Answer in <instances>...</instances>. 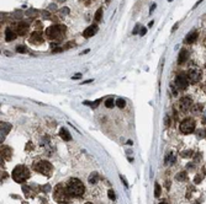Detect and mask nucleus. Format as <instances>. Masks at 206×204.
I'll return each instance as SVG.
<instances>
[{
    "label": "nucleus",
    "instance_id": "obj_1",
    "mask_svg": "<svg viewBox=\"0 0 206 204\" xmlns=\"http://www.w3.org/2000/svg\"><path fill=\"white\" fill-rule=\"evenodd\" d=\"M67 189L72 197H82L85 192V187L78 178H70L67 183Z\"/></svg>",
    "mask_w": 206,
    "mask_h": 204
},
{
    "label": "nucleus",
    "instance_id": "obj_2",
    "mask_svg": "<svg viewBox=\"0 0 206 204\" xmlns=\"http://www.w3.org/2000/svg\"><path fill=\"white\" fill-rule=\"evenodd\" d=\"M53 197H55V200H57L58 203H68L70 200V197L72 196L69 194L67 187H64L62 183H58L55 187Z\"/></svg>",
    "mask_w": 206,
    "mask_h": 204
},
{
    "label": "nucleus",
    "instance_id": "obj_3",
    "mask_svg": "<svg viewBox=\"0 0 206 204\" xmlns=\"http://www.w3.org/2000/svg\"><path fill=\"white\" fill-rule=\"evenodd\" d=\"M66 33V27L63 25H53L46 30V35L49 39H62Z\"/></svg>",
    "mask_w": 206,
    "mask_h": 204
},
{
    "label": "nucleus",
    "instance_id": "obj_4",
    "mask_svg": "<svg viewBox=\"0 0 206 204\" xmlns=\"http://www.w3.org/2000/svg\"><path fill=\"white\" fill-rule=\"evenodd\" d=\"M30 177V171L26 166L23 165H19L14 169V171H12V178H14V181H16L17 183H22L25 182L27 178Z\"/></svg>",
    "mask_w": 206,
    "mask_h": 204
},
{
    "label": "nucleus",
    "instance_id": "obj_5",
    "mask_svg": "<svg viewBox=\"0 0 206 204\" xmlns=\"http://www.w3.org/2000/svg\"><path fill=\"white\" fill-rule=\"evenodd\" d=\"M189 79H188V75L185 73H179L176 76H175V80H174V86L178 89V91H182V90H186L188 86H189Z\"/></svg>",
    "mask_w": 206,
    "mask_h": 204
},
{
    "label": "nucleus",
    "instance_id": "obj_6",
    "mask_svg": "<svg viewBox=\"0 0 206 204\" xmlns=\"http://www.w3.org/2000/svg\"><path fill=\"white\" fill-rule=\"evenodd\" d=\"M195 127H196V124H195V120L192 119V118H186V119H184L182 123H180V126H179V130L182 132L183 134H191V133H194V130H195Z\"/></svg>",
    "mask_w": 206,
    "mask_h": 204
},
{
    "label": "nucleus",
    "instance_id": "obj_7",
    "mask_svg": "<svg viewBox=\"0 0 206 204\" xmlns=\"http://www.w3.org/2000/svg\"><path fill=\"white\" fill-rule=\"evenodd\" d=\"M35 170L37 172H40V173L47 176V177H49V176L52 175L53 167H52V165H51L48 161H38L37 164L35 165Z\"/></svg>",
    "mask_w": 206,
    "mask_h": 204
},
{
    "label": "nucleus",
    "instance_id": "obj_8",
    "mask_svg": "<svg viewBox=\"0 0 206 204\" xmlns=\"http://www.w3.org/2000/svg\"><path fill=\"white\" fill-rule=\"evenodd\" d=\"M186 75H188V79H189V83L195 85L200 81V79L202 76V72L199 69V68H190V69L188 70V73H186Z\"/></svg>",
    "mask_w": 206,
    "mask_h": 204
},
{
    "label": "nucleus",
    "instance_id": "obj_9",
    "mask_svg": "<svg viewBox=\"0 0 206 204\" xmlns=\"http://www.w3.org/2000/svg\"><path fill=\"white\" fill-rule=\"evenodd\" d=\"M191 106H192V100L189 96H184V97L180 99V101H179V110L182 111L183 113H186L191 108Z\"/></svg>",
    "mask_w": 206,
    "mask_h": 204
},
{
    "label": "nucleus",
    "instance_id": "obj_10",
    "mask_svg": "<svg viewBox=\"0 0 206 204\" xmlns=\"http://www.w3.org/2000/svg\"><path fill=\"white\" fill-rule=\"evenodd\" d=\"M98 31H99V27H98V25H90L89 27H86V29L84 30V32H83V36H84L85 38L93 37V36H95V35L98 33Z\"/></svg>",
    "mask_w": 206,
    "mask_h": 204
},
{
    "label": "nucleus",
    "instance_id": "obj_11",
    "mask_svg": "<svg viewBox=\"0 0 206 204\" xmlns=\"http://www.w3.org/2000/svg\"><path fill=\"white\" fill-rule=\"evenodd\" d=\"M29 29H30L29 23H26V22H19L16 25V33H19L20 36H23V35L27 33Z\"/></svg>",
    "mask_w": 206,
    "mask_h": 204
},
{
    "label": "nucleus",
    "instance_id": "obj_12",
    "mask_svg": "<svg viewBox=\"0 0 206 204\" xmlns=\"http://www.w3.org/2000/svg\"><path fill=\"white\" fill-rule=\"evenodd\" d=\"M30 42L33 44H41V43H43V37L40 32H32L31 37H30Z\"/></svg>",
    "mask_w": 206,
    "mask_h": 204
},
{
    "label": "nucleus",
    "instance_id": "obj_13",
    "mask_svg": "<svg viewBox=\"0 0 206 204\" xmlns=\"http://www.w3.org/2000/svg\"><path fill=\"white\" fill-rule=\"evenodd\" d=\"M189 58V52L186 49H182L179 53V57H178V63L179 64H184Z\"/></svg>",
    "mask_w": 206,
    "mask_h": 204
},
{
    "label": "nucleus",
    "instance_id": "obj_14",
    "mask_svg": "<svg viewBox=\"0 0 206 204\" xmlns=\"http://www.w3.org/2000/svg\"><path fill=\"white\" fill-rule=\"evenodd\" d=\"M11 155H12V151L9 146H2V157L4 160H10Z\"/></svg>",
    "mask_w": 206,
    "mask_h": 204
},
{
    "label": "nucleus",
    "instance_id": "obj_15",
    "mask_svg": "<svg viewBox=\"0 0 206 204\" xmlns=\"http://www.w3.org/2000/svg\"><path fill=\"white\" fill-rule=\"evenodd\" d=\"M198 37H199L198 32H191V33H189V35L186 36V38H185V43H188V44L195 43L196 39H198Z\"/></svg>",
    "mask_w": 206,
    "mask_h": 204
},
{
    "label": "nucleus",
    "instance_id": "obj_16",
    "mask_svg": "<svg viewBox=\"0 0 206 204\" xmlns=\"http://www.w3.org/2000/svg\"><path fill=\"white\" fill-rule=\"evenodd\" d=\"M16 38V31L11 30V29H6L5 31V39L8 42H11V41H14Z\"/></svg>",
    "mask_w": 206,
    "mask_h": 204
},
{
    "label": "nucleus",
    "instance_id": "obj_17",
    "mask_svg": "<svg viewBox=\"0 0 206 204\" xmlns=\"http://www.w3.org/2000/svg\"><path fill=\"white\" fill-rule=\"evenodd\" d=\"M59 135H61V138H62L64 142H69V140L72 139L69 132H68L66 128H62V129L59 130Z\"/></svg>",
    "mask_w": 206,
    "mask_h": 204
},
{
    "label": "nucleus",
    "instance_id": "obj_18",
    "mask_svg": "<svg viewBox=\"0 0 206 204\" xmlns=\"http://www.w3.org/2000/svg\"><path fill=\"white\" fill-rule=\"evenodd\" d=\"M186 177H188L186 172H185V171H182V172H179V173L175 176V180L179 181V182H184V181H186Z\"/></svg>",
    "mask_w": 206,
    "mask_h": 204
},
{
    "label": "nucleus",
    "instance_id": "obj_19",
    "mask_svg": "<svg viewBox=\"0 0 206 204\" xmlns=\"http://www.w3.org/2000/svg\"><path fill=\"white\" fill-rule=\"evenodd\" d=\"M175 161V157H174V155L172 154V153H169L168 155H167V157H165V165H169V164H173V162Z\"/></svg>",
    "mask_w": 206,
    "mask_h": 204
},
{
    "label": "nucleus",
    "instance_id": "obj_20",
    "mask_svg": "<svg viewBox=\"0 0 206 204\" xmlns=\"http://www.w3.org/2000/svg\"><path fill=\"white\" fill-rule=\"evenodd\" d=\"M161 192H162V189H161L159 183H156V184H154V197L158 198L161 196Z\"/></svg>",
    "mask_w": 206,
    "mask_h": 204
},
{
    "label": "nucleus",
    "instance_id": "obj_21",
    "mask_svg": "<svg viewBox=\"0 0 206 204\" xmlns=\"http://www.w3.org/2000/svg\"><path fill=\"white\" fill-rule=\"evenodd\" d=\"M101 17H102V9H99V10L96 11V14H95L94 21H95V22H99V21L101 20Z\"/></svg>",
    "mask_w": 206,
    "mask_h": 204
},
{
    "label": "nucleus",
    "instance_id": "obj_22",
    "mask_svg": "<svg viewBox=\"0 0 206 204\" xmlns=\"http://www.w3.org/2000/svg\"><path fill=\"white\" fill-rule=\"evenodd\" d=\"M98 178H99L98 173H96V172H94L93 175H90V177H89V182H90V183H95V182L98 181Z\"/></svg>",
    "mask_w": 206,
    "mask_h": 204
},
{
    "label": "nucleus",
    "instance_id": "obj_23",
    "mask_svg": "<svg viewBox=\"0 0 206 204\" xmlns=\"http://www.w3.org/2000/svg\"><path fill=\"white\" fill-rule=\"evenodd\" d=\"M114 105H115V101H114V99H112V97H111V99H108V100L105 101V106H106L108 108L114 107Z\"/></svg>",
    "mask_w": 206,
    "mask_h": 204
},
{
    "label": "nucleus",
    "instance_id": "obj_24",
    "mask_svg": "<svg viewBox=\"0 0 206 204\" xmlns=\"http://www.w3.org/2000/svg\"><path fill=\"white\" fill-rule=\"evenodd\" d=\"M116 105H117V107L123 108V107L126 106V102H125V100H123V99H119V100L116 101Z\"/></svg>",
    "mask_w": 206,
    "mask_h": 204
},
{
    "label": "nucleus",
    "instance_id": "obj_25",
    "mask_svg": "<svg viewBox=\"0 0 206 204\" xmlns=\"http://www.w3.org/2000/svg\"><path fill=\"white\" fill-rule=\"evenodd\" d=\"M109 198H110L111 200H115V199H116V197H115V193H114L112 189H110V191H109Z\"/></svg>",
    "mask_w": 206,
    "mask_h": 204
},
{
    "label": "nucleus",
    "instance_id": "obj_26",
    "mask_svg": "<svg viewBox=\"0 0 206 204\" xmlns=\"http://www.w3.org/2000/svg\"><path fill=\"white\" fill-rule=\"evenodd\" d=\"M59 12L63 14V15H67V14H69V9L68 8H63V9L59 10Z\"/></svg>",
    "mask_w": 206,
    "mask_h": 204
},
{
    "label": "nucleus",
    "instance_id": "obj_27",
    "mask_svg": "<svg viewBox=\"0 0 206 204\" xmlns=\"http://www.w3.org/2000/svg\"><path fill=\"white\" fill-rule=\"evenodd\" d=\"M191 155H192L191 150H190V151L186 150V153H182V156H183V157H189V156H191Z\"/></svg>",
    "mask_w": 206,
    "mask_h": 204
},
{
    "label": "nucleus",
    "instance_id": "obj_28",
    "mask_svg": "<svg viewBox=\"0 0 206 204\" xmlns=\"http://www.w3.org/2000/svg\"><path fill=\"white\" fill-rule=\"evenodd\" d=\"M199 110L201 111V105H196L194 108H192V112H195V113H198L199 112Z\"/></svg>",
    "mask_w": 206,
    "mask_h": 204
},
{
    "label": "nucleus",
    "instance_id": "obj_29",
    "mask_svg": "<svg viewBox=\"0 0 206 204\" xmlns=\"http://www.w3.org/2000/svg\"><path fill=\"white\" fill-rule=\"evenodd\" d=\"M16 50H17L19 53H23L25 50H26V48H25L23 46H17V48H16Z\"/></svg>",
    "mask_w": 206,
    "mask_h": 204
},
{
    "label": "nucleus",
    "instance_id": "obj_30",
    "mask_svg": "<svg viewBox=\"0 0 206 204\" xmlns=\"http://www.w3.org/2000/svg\"><path fill=\"white\" fill-rule=\"evenodd\" d=\"M201 180H202V177L198 175L196 177H195V183H200V182H201Z\"/></svg>",
    "mask_w": 206,
    "mask_h": 204
},
{
    "label": "nucleus",
    "instance_id": "obj_31",
    "mask_svg": "<svg viewBox=\"0 0 206 204\" xmlns=\"http://www.w3.org/2000/svg\"><path fill=\"white\" fill-rule=\"evenodd\" d=\"M48 14H49L48 11H43V12H42V15H43V17H45V19H49V17H51V16L48 15Z\"/></svg>",
    "mask_w": 206,
    "mask_h": 204
},
{
    "label": "nucleus",
    "instance_id": "obj_32",
    "mask_svg": "<svg viewBox=\"0 0 206 204\" xmlns=\"http://www.w3.org/2000/svg\"><path fill=\"white\" fill-rule=\"evenodd\" d=\"M146 31H147V30L145 29V27H142V29H141V31H139V35H141V36H145V35H146Z\"/></svg>",
    "mask_w": 206,
    "mask_h": 204
},
{
    "label": "nucleus",
    "instance_id": "obj_33",
    "mask_svg": "<svg viewBox=\"0 0 206 204\" xmlns=\"http://www.w3.org/2000/svg\"><path fill=\"white\" fill-rule=\"evenodd\" d=\"M79 78H82V73H79V74H75V75H73V79H79Z\"/></svg>",
    "mask_w": 206,
    "mask_h": 204
},
{
    "label": "nucleus",
    "instance_id": "obj_34",
    "mask_svg": "<svg viewBox=\"0 0 206 204\" xmlns=\"http://www.w3.org/2000/svg\"><path fill=\"white\" fill-rule=\"evenodd\" d=\"M62 50H63V48H56V49L52 50V53H58V52H62Z\"/></svg>",
    "mask_w": 206,
    "mask_h": 204
},
{
    "label": "nucleus",
    "instance_id": "obj_35",
    "mask_svg": "<svg viewBox=\"0 0 206 204\" xmlns=\"http://www.w3.org/2000/svg\"><path fill=\"white\" fill-rule=\"evenodd\" d=\"M156 6H157V5H156V4H153V5H152V8H151V9H149V12H151V14H152V12H153V11H154V9H156Z\"/></svg>",
    "mask_w": 206,
    "mask_h": 204
},
{
    "label": "nucleus",
    "instance_id": "obj_36",
    "mask_svg": "<svg viewBox=\"0 0 206 204\" xmlns=\"http://www.w3.org/2000/svg\"><path fill=\"white\" fill-rule=\"evenodd\" d=\"M138 29H139V25H137V26L135 27V30H133V35H136V33H137V31H138Z\"/></svg>",
    "mask_w": 206,
    "mask_h": 204
},
{
    "label": "nucleus",
    "instance_id": "obj_37",
    "mask_svg": "<svg viewBox=\"0 0 206 204\" xmlns=\"http://www.w3.org/2000/svg\"><path fill=\"white\" fill-rule=\"evenodd\" d=\"M204 135H205V134H204V130H201V133L198 134V137H199V138H204Z\"/></svg>",
    "mask_w": 206,
    "mask_h": 204
},
{
    "label": "nucleus",
    "instance_id": "obj_38",
    "mask_svg": "<svg viewBox=\"0 0 206 204\" xmlns=\"http://www.w3.org/2000/svg\"><path fill=\"white\" fill-rule=\"evenodd\" d=\"M153 23H154V22H153V21H151V22L148 23V27H152V26H153Z\"/></svg>",
    "mask_w": 206,
    "mask_h": 204
},
{
    "label": "nucleus",
    "instance_id": "obj_39",
    "mask_svg": "<svg viewBox=\"0 0 206 204\" xmlns=\"http://www.w3.org/2000/svg\"><path fill=\"white\" fill-rule=\"evenodd\" d=\"M159 204H168V203H165V202H162V203H159Z\"/></svg>",
    "mask_w": 206,
    "mask_h": 204
},
{
    "label": "nucleus",
    "instance_id": "obj_40",
    "mask_svg": "<svg viewBox=\"0 0 206 204\" xmlns=\"http://www.w3.org/2000/svg\"><path fill=\"white\" fill-rule=\"evenodd\" d=\"M205 92H206V83H205Z\"/></svg>",
    "mask_w": 206,
    "mask_h": 204
},
{
    "label": "nucleus",
    "instance_id": "obj_41",
    "mask_svg": "<svg viewBox=\"0 0 206 204\" xmlns=\"http://www.w3.org/2000/svg\"><path fill=\"white\" fill-rule=\"evenodd\" d=\"M194 204H199V202H196V203H194Z\"/></svg>",
    "mask_w": 206,
    "mask_h": 204
},
{
    "label": "nucleus",
    "instance_id": "obj_42",
    "mask_svg": "<svg viewBox=\"0 0 206 204\" xmlns=\"http://www.w3.org/2000/svg\"><path fill=\"white\" fill-rule=\"evenodd\" d=\"M86 204H93V203H86Z\"/></svg>",
    "mask_w": 206,
    "mask_h": 204
},
{
    "label": "nucleus",
    "instance_id": "obj_43",
    "mask_svg": "<svg viewBox=\"0 0 206 204\" xmlns=\"http://www.w3.org/2000/svg\"><path fill=\"white\" fill-rule=\"evenodd\" d=\"M168 2H173V0H168Z\"/></svg>",
    "mask_w": 206,
    "mask_h": 204
}]
</instances>
